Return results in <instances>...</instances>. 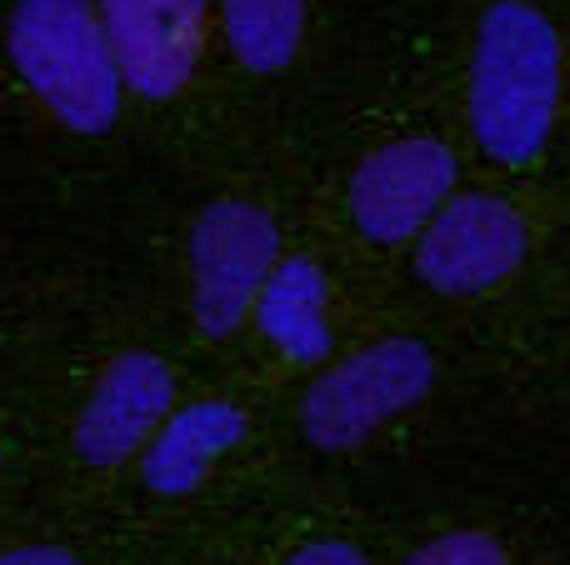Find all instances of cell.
<instances>
[{"label": "cell", "mask_w": 570, "mask_h": 565, "mask_svg": "<svg viewBox=\"0 0 570 565\" xmlns=\"http://www.w3.org/2000/svg\"><path fill=\"white\" fill-rule=\"evenodd\" d=\"M461 190V160L441 136H395L365 150L345 180V216L371 246H415Z\"/></svg>", "instance_id": "cell-6"}, {"label": "cell", "mask_w": 570, "mask_h": 565, "mask_svg": "<svg viewBox=\"0 0 570 565\" xmlns=\"http://www.w3.org/2000/svg\"><path fill=\"white\" fill-rule=\"evenodd\" d=\"M561 30L531 0H495L485 6L471 46V80H465V120L495 166H531L551 146L561 116Z\"/></svg>", "instance_id": "cell-1"}, {"label": "cell", "mask_w": 570, "mask_h": 565, "mask_svg": "<svg viewBox=\"0 0 570 565\" xmlns=\"http://www.w3.org/2000/svg\"><path fill=\"white\" fill-rule=\"evenodd\" d=\"M525 256H531V226L521 206L495 190H455L411 246L421 286L451 300L505 286L525 266Z\"/></svg>", "instance_id": "cell-5"}, {"label": "cell", "mask_w": 570, "mask_h": 565, "mask_svg": "<svg viewBox=\"0 0 570 565\" xmlns=\"http://www.w3.org/2000/svg\"><path fill=\"white\" fill-rule=\"evenodd\" d=\"M6 60L26 96L70 136H106L126 110V76L100 0H16Z\"/></svg>", "instance_id": "cell-2"}, {"label": "cell", "mask_w": 570, "mask_h": 565, "mask_svg": "<svg viewBox=\"0 0 570 565\" xmlns=\"http://www.w3.org/2000/svg\"><path fill=\"white\" fill-rule=\"evenodd\" d=\"M0 565H86V561L66 546H16L0 551Z\"/></svg>", "instance_id": "cell-14"}, {"label": "cell", "mask_w": 570, "mask_h": 565, "mask_svg": "<svg viewBox=\"0 0 570 565\" xmlns=\"http://www.w3.org/2000/svg\"><path fill=\"white\" fill-rule=\"evenodd\" d=\"M405 565H511V556L491 531H445V536L415 546Z\"/></svg>", "instance_id": "cell-12"}, {"label": "cell", "mask_w": 570, "mask_h": 565, "mask_svg": "<svg viewBox=\"0 0 570 565\" xmlns=\"http://www.w3.org/2000/svg\"><path fill=\"white\" fill-rule=\"evenodd\" d=\"M130 96L166 106L186 96L216 36V0H100Z\"/></svg>", "instance_id": "cell-8"}, {"label": "cell", "mask_w": 570, "mask_h": 565, "mask_svg": "<svg viewBox=\"0 0 570 565\" xmlns=\"http://www.w3.org/2000/svg\"><path fill=\"white\" fill-rule=\"evenodd\" d=\"M176 406H180L176 366L140 346L120 350L90 380L80 416L70 426V446L96 470L130 466V460L146 456V446L156 440V430L166 426Z\"/></svg>", "instance_id": "cell-7"}, {"label": "cell", "mask_w": 570, "mask_h": 565, "mask_svg": "<svg viewBox=\"0 0 570 565\" xmlns=\"http://www.w3.org/2000/svg\"><path fill=\"white\" fill-rule=\"evenodd\" d=\"M250 436V416L240 400L230 396H196L180 400L170 410V420L156 430V440L146 446L140 466V486L150 496H190L200 490L216 466Z\"/></svg>", "instance_id": "cell-9"}, {"label": "cell", "mask_w": 570, "mask_h": 565, "mask_svg": "<svg viewBox=\"0 0 570 565\" xmlns=\"http://www.w3.org/2000/svg\"><path fill=\"white\" fill-rule=\"evenodd\" d=\"M281 565H371V561H365V551L351 546V541H311V546L291 551Z\"/></svg>", "instance_id": "cell-13"}, {"label": "cell", "mask_w": 570, "mask_h": 565, "mask_svg": "<svg viewBox=\"0 0 570 565\" xmlns=\"http://www.w3.org/2000/svg\"><path fill=\"white\" fill-rule=\"evenodd\" d=\"M441 380V360L415 336H385L335 356L295 400V426L321 456H351L385 426L425 406Z\"/></svg>", "instance_id": "cell-3"}, {"label": "cell", "mask_w": 570, "mask_h": 565, "mask_svg": "<svg viewBox=\"0 0 570 565\" xmlns=\"http://www.w3.org/2000/svg\"><path fill=\"white\" fill-rule=\"evenodd\" d=\"M285 246L281 226L261 200L216 196L196 210L186 230L190 320L206 340H230L250 326L266 280L276 276Z\"/></svg>", "instance_id": "cell-4"}, {"label": "cell", "mask_w": 570, "mask_h": 565, "mask_svg": "<svg viewBox=\"0 0 570 565\" xmlns=\"http://www.w3.org/2000/svg\"><path fill=\"white\" fill-rule=\"evenodd\" d=\"M216 30L250 76H281L311 36V0H216Z\"/></svg>", "instance_id": "cell-11"}, {"label": "cell", "mask_w": 570, "mask_h": 565, "mask_svg": "<svg viewBox=\"0 0 570 565\" xmlns=\"http://www.w3.org/2000/svg\"><path fill=\"white\" fill-rule=\"evenodd\" d=\"M256 336L291 366H325L335 356V300L331 276L315 256H281L250 316Z\"/></svg>", "instance_id": "cell-10"}, {"label": "cell", "mask_w": 570, "mask_h": 565, "mask_svg": "<svg viewBox=\"0 0 570 565\" xmlns=\"http://www.w3.org/2000/svg\"><path fill=\"white\" fill-rule=\"evenodd\" d=\"M0 470H6V450H0Z\"/></svg>", "instance_id": "cell-15"}]
</instances>
